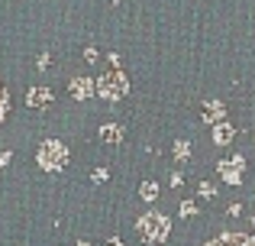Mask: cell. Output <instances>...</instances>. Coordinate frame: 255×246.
Returning a JSON list of instances; mask_svg holds the SVG:
<instances>
[{"mask_svg": "<svg viewBox=\"0 0 255 246\" xmlns=\"http://www.w3.org/2000/svg\"><path fill=\"white\" fill-rule=\"evenodd\" d=\"M226 214H230V217H239V214H243V204H230V211H226Z\"/></svg>", "mask_w": 255, "mask_h": 246, "instance_id": "obj_19", "label": "cell"}, {"mask_svg": "<svg viewBox=\"0 0 255 246\" xmlns=\"http://www.w3.org/2000/svg\"><path fill=\"white\" fill-rule=\"evenodd\" d=\"M68 146L62 143V139H42L36 149V162L42 172H62L65 165H68Z\"/></svg>", "mask_w": 255, "mask_h": 246, "instance_id": "obj_2", "label": "cell"}, {"mask_svg": "<svg viewBox=\"0 0 255 246\" xmlns=\"http://www.w3.org/2000/svg\"><path fill=\"white\" fill-rule=\"evenodd\" d=\"M100 139L120 146V143H123V126H120V123H104V126H100Z\"/></svg>", "mask_w": 255, "mask_h": 246, "instance_id": "obj_10", "label": "cell"}, {"mask_svg": "<svg viewBox=\"0 0 255 246\" xmlns=\"http://www.w3.org/2000/svg\"><path fill=\"white\" fill-rule=\"evenodd\" d=\"M233 139H236V130H233V123H213V143L217 146H230Z\"/></svg>", "mask_w": 255, "mask_h": 246, "instance_id": "obj_8", "label": "cell"}, {"mask_svg": "<svg viewBox=\"0 0 255 246\" xmlns=\"http://www.w3.org/2000/svg\"><path fill=\"white\" fill-rule=\"evenodd\" d=\"M68 91L75 101H87L91 94H97V81H91V78H71Z\"/></svg>", "mask_w": 255, "mask_h": 246, "instance_id": "obj_6", "label": "cell"}, {"mask_svg": "<svg viewBox=\"0 0 255 246\" xmlns=\"http://www.w3.org/2000/svg\"><path fill=\"white\" fill-rule=\"evenodd\" d=\"M204 120H207V123H223V120H226L223 101H207V104H204Z\"/></svg>", "mask_w": 255, "mask_h": 246, "instance_id": "obj_9", "label": "cell"}, {"mask_svg": "<svg viewBox=\"0 0 255 246\" xmlns=\"http://www.w3.org/2000/svg\"><path fill=\"white\" fill-rule=\"evenodd\" d=\"M217 175L223 178V185H243L246 178V159L243 156H226L217 162Z\"/></svg>", "mask_w": 255, "mask_h": 246, "instance_id": "obj_4", "label": "cell"}, {"mask_svg": "<svg viewBox=\"0 0 255 246\" xmlns=\"http://www.w3.org/2000/svg\"><path fill=\"white\" fill-rule=\"evenodd\" d=\"M107 246H126V243L120 240V237H110V240H107Z\"/></svg>", "mask_w": 255, "mask_h": 246, "instance_id": "obj_20", "label": "cell"}, {"mask_svg": "<svg viewBox=\"0 0 255 246\" xmlns=\"http://www.w3.org/2000/svg\"><path fill=\"white\" fill-rule=\"evenodd\" d=\"M10 162H13V152H10V149H3V152H0V169H6Z\"/></svg>", "mask_w": 255, "mask_h": 246, "instance_id": "obj_16", "label": "cell"}, {"mask_svg": "<svg viewBox=\"0 0 255 246\" xmlns=\"http://www.w3.org/2000/svg\"><path fill=\"white\" fill-rule=\"evenodd\" d=\"M181 217H194V214H197V201H181Z\"/></svg>", "mask_w": 255, "mask_h": 246, "instance_id": "obj_15", "label": "cell"}, {"mask_svg": "<svg viewBox=\"0 0 255 246\" xmlns=\"http://www.w3.org/2000/svg\"><path fill=\"white\" fill-rule=\"evenodd\" d=\"M52 101H55V94H52V88H45V84H36V88L26 91V107H32V110H45Z\"/></svg>", "mask_w": 255, "mask_h": 246, "instance_id": "obj_5", "label": "cell"}, {"mask_svg": "<svg viewBox=\"0 0 255 246\" xmlns=\"http://www.w3.org/2000/svg\"><path fill=\"white\" fill-rule=\"evenodd\" d=\"M94 182H107V178H110V172H107V169H94Z\"/></svg>", "mask_w": 255, "mask_h": 246, "instance_id": "obj_17", "label": "cell"}, {"mask_svg": "<svg viewBox=\"0 0 255 246\" xmlns=\"http://www.w3.org/2000/svg\"><path fill=\"white\" fill-rule=\"evenodd\" d=\"M174 162L178 165H187V159H191V143L187 139H174Z\"/></svg>", "mask_w": 255, "mask_h": 246, "instance_id": "obj_11", "label": "cell"}, {"mask_svg": "<svg viewBox=\"0 0 255 246\" xmlns=\"http://www.w3.org/2000/svg\"><path fill=\"white\" fill-rule=\"evenodd\" d=\"M126 91H129V81H126V75L123 71H110V75H104L97 81V94L104 97V101H120V97H126Z\"/></svg>", "mask_w": 255, "mask_h": 246, "instance_id": "obj_3", "label": "cell"}, {"mask_svg": "<svg viewBox=\"0 0 255 246\" xmlns=\"http://www.w3.org/2000/svg\"><path fill=\"white\" fill-rule=\"evenodd\" d=\"M168 182H171V188H181V185H184V175H181V172H171Z\"/></svg>", "mask_w": 255, "mask_h": 246, "instance_id": "obj_18", "label": "cell"}, {"mask_svg": "<svg viewBox=\"0 0 255 246\" xmlns=\"http://www.w3.org/2000/svg\"><path fill=\"white\" fill-rule=\"evenodd\" d=\"M136 230L145 243H165L171 237V221L162 214V211H145L136 221Z\"/></svg>", "mask_w": 255, "mask_h": 246, "instance_id": "obj_1", "label": "cell"}, {"mask_svg": "<svg viewBox=\"0 0 255 246\" xmlns=\"http://www.w3.org/2000/svg\"><path fill=\"white\" fill-rule=\"evenodd\" d=\"M139 198H142L145 204H155L158 201V185L155 182H142L139 185Z\"/></svg>", "mask_w": 255, "mask_h": 246, "instance_id": "obj_12", "label": "cell"}, {"mask_svg": "<svg viewBox=\"0 0 255 246\" xmlns=\"http://www.w3.org/2000/svg\"><path fill=\"white\" fill-rule=\"evenodd\" d=\"M252 227H255V214H252Z\"/></svg>", "mask_w": 255, "mask_h": 246, "instance_id": "obj_22", "label": "cell"}, {"mask_svg": "<svg viewBox=\"0 0 255 246\" xmlns=\"http://www.w3.org/2000/svg\"><path fill=\"white\" fill-rule=\"evenodd\" d=\"M6 114H10V91L0 88V123L6 120Z\"/></svg>", "mask_w": 255, "mask_h": 246, "instance_id": "obj_13", "label": "cell"}, {"mask_svg": "<svg viewBox=\"0 0 255 246\" xmlns=\"http://www.w3.org/2000/svg\"><path fill=\"white\" fill-rule=\"evenodd\" d=\"M78 246H91V243H87V240H81V243H78Z\"/></svg>", "mask_w": 255, "mask_h": 246, "instance_id": "obj_21", "label": "cell"}, {"mask_svg": "<svg viewBox=\"0 0 255 246\" xmlns=\"http://www.w3.org/2000/svg\"><path fill=\"white\" fill-rule=\"evenodd\" d=\"M207 246H255V237H246V234H220L217 240H210Z\"/></svg>", "mask_w": 255, "mask_h": 246, "instance_id": "obj_7", "label": "cell"}, {"mask_svg": "<svg viewBox=\"0 0 255 246\" xmlns=\"http://www.w3.org/2000/svg\"><path fill=\"white\" fill-rule=\"evenodd\" d=\"M197 195H200V198H217V185H210V182H200Z\"/></svg>", "mask_w": 255, "mask_h": 246, "instance_id": "obj_14", "label": "cell"}]
</instances>
